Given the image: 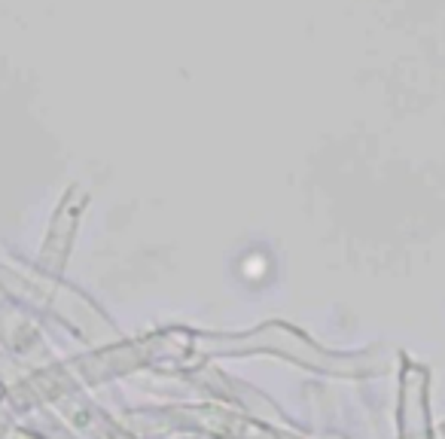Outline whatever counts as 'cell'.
<instances>
[{
    "mask_svg": "<svg viewBox=\"0 0 445 439\" xmlns=\"http://www.w3.org/2000/svg\"><path fill=\"white\" fill-rule=\"evenodd\" d=\"M18 439H40V436H34V433H18Z\"/></svg>",
    "mask_w": 445,
    "mask_h": 439,
    "instance_id": "1",
    "label": "cell"
},
{
    "mask_svg": "<svg viewBox=\"0 0 445 439\" xmlns=\"http://www.w3.org/2000/svg\"><path fill=\"white\" fill-rule=\"evenodd\" d=\"M0 396H4V384H0Z\"/></svg>",
    "mask_w": 445,
    "mask_h": 439,
    "instance_id": "2",
    "label": "cell"
}]
</instances>
